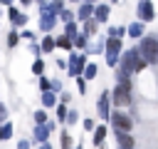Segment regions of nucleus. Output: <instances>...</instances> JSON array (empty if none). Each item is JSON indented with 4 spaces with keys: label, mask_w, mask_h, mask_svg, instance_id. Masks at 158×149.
Segmentation results:
<instances>
[{
    "label": "nucleus",
    "mask_w": 158,
    "mask_h": 149,
    "mask_svg": "<svg viewBox=\"0 0 158 149\" xmlns=\"http://www.w3.org/2000/svg\"><path fill=\"white\" fill-rule=\"evenodd\" d=\"M123 35H126V27H121V25H118V27H116V25L109 27V37H123Z\"/></svg>",
    "instance_id": "27"
},
{
    "label": "nucleus",
    "mask_w": 158,
    "mask_h": 149,
    "mask_svg": "<svg viewBox=\"0 0 158 149\" xmlns=\"http://www.w3.org/2000/svg\"><path fill=\"white\" fill-rule=\"evenodd\" d=\"M86 52H72L69 55V62H67V70H69V74L72 77H79V74H84V67H86Z\"/></svg>",
    "instance_id": "4"
},
{
    "label": "nucleus",
    "mask_w": 158,
    "mask_h": 149,
    "mask_svg": "<svg viewBox=\"0 0 158 149\" xmlns=\"http://www.w3.org/2000/svg\"><path fill=\"white\" fill-rule=\"evenodd\" d=\"M47 137H49V129H47V124H35V139L42 144V142H47Z\"/></svg>",
    "instance_id": "19"
},
{
    "label": "nucleus",
    "mask_w": 158,
    "mask_h": 149,
    "mask_svg": "<svg viewBox=\"0 0 158 149\" xmlns=\"http://www.w3.org/2000/svg\"><path fill=\"white\" fill-rule=\"evenodd\" d=\"M42 104H44V107H54V104H57V94H54L52 89H49V92H42Z\"/></svg>",
    "instance_id": "23"
},
{
    "label": "nucleus",
    "mask_w": 158,
    "mask_h": 149,
    "mask_svg": "<svg viewBox=\"0 0 158 149\" xmlns=\"http://www.w3.org/2000/svg\"><path fill=\"white\" fill-rule=\"evenodd\" d=\"M59 139H62V149H72V137H69L67 132H62Z\"/></svg>",
    "instance_id": "32"
},
{
    "label": "nucleus",
    "mask_w": 158,
    "mask_h": 149,
    "mask_svg": "<svg viewBox=\"0 0 158 149\" xmlns=\"http://www.w3.org/2000/svg\"><path fill=\"white\" fill-rule=\"evenodd\" d=\"M32 72H35V74H42V72H44V60H42V57H37V60L32 62Z\"/></svg>",
    "instance_id": "28"
},
{
    "label": "nucleus",
    "mask_w": 158,
    "mask_h": 149,
    "mask_svg": "<svg viewBox=\"0 0 158 149\" xmlns=\"http://www.w3.org/2000/svg\"><path fill=\"white\" fill-rule=\"evenodd\" d=\"M67 112H69V109H67V104L62 102V104L57 107V119H59V124H62V122H67Z\"/></svg>",
    "instance_id": "29"
},
{
    "label": "nucleus",
    "mask_w": 158,
    "mask_h": 149,
    "mask_svg": "<svg viewBox=\"0 0 158 149\" xmlns=\"http://www.w3.org/2000/svg\"><path fill=\"white\" fill-rule=\"evenodd\" d=\"M0 5H7L10 7V5H15V0H0Z\"/></svg>",
    "instance_id": "39"
},
{
    "label": "nucleus",
    "mask_w": 158,
    "mask_h": 149,
    "mask_svg": "<svg viewBox=\"0 0 158 149\" xmlns=\"http://www.w3.org/2000/svg\"><path fill=\"white\" fill-rule=\"evenodd\" d=\"M49 119H47V112L44 109H37L35 112V124H47Z\"/></svg>",
    "instance_id": "30"
},
{
    "label": "nucleus",
    "mask_w": 158,
    "mask_h": 149,
    "mask_svg": "<svg viewBox=\"0 0 158 149\" xmlns=\"http://www.w3.org/2000/svg\"><path fill=\"white\" fill-rule=\"evenodd\" d=\"M86 2H94V5H96V2H101V0H86Z\"/></svg>",
    "instance_id": "43"
},
{
    "label": "nucleus",
    "mask_w": 158,
    "mask_h": 149,
    "mask_svg": "<svg viewBox=\"0 0 158 149\" xmlns=\"http://www.w3.org/2000/svg\"><path fill=\"white\" fill-rule=\"evenodd\" d=\"M40 149H52V147H49L47 142H42V144H40Z\"/></svg>",
    "instance_id": "40"
},
{
    "label": "nucleus",
    "mask_w": 158,
    "mask_h": 149,
    "mask_svg": "<svg viewBox=\"0 0 158 149\" xmlns=\"http://www.w3.org/2000/svg\"><path fill=\"white\" fill-rule=\"evenodd\" d=\"M7 17H10V22H12L15 30H22V27L27 25V15H25L17 5H10V7H7Z\"/></svg>",
    "instance_id": "9"
},
{
    "label": "nucleus",
    "mask_w": 158,
    "mask_h": 149,
    "mask_svg": "<svg viewBox=\"0 0 158 149\" xmlns=\"http://www.w3.org/2000/svg\"><path fill=\"white\" fill-rule=\"evenodd\" d=\"M5 119H7V107H5L2 102H0V124H2Z\"/></svg>",
    "instance_id": "35"
},
{
    "label": "nucleus",
    "mask_w": 158,
    "mask_h": 149,
    "mask_svg": "<svg viewBox=\"0 0 158 149\" xmlns=\"http://www.w3.org/2000/svg\"><path fill=\"white\" fill-rule=\"evenodd\" d=\"M17 149H30V142H27V139H20V144H17Z\"/></svg>",
    "instance_id": "37"
},
{
    "label": "nucleus",
    "mask_w": 158,
    "mask_h": 149,
    "mask_svg": "<svg viewBox=\"0 0 158 149\" xmlns=\"http://www.w3.org/2000/svg\"><path fill=\"white\" fill-rule=\"evenodd\" d=\"M79 32H81V30H79V25H77V20H72V22H64V35H67V37H72V40H74Z\"/></svg>",
    "instance_id": "21"
},
{
    "label": "nucleus",
    "mask_w": 158,
    "mask_h": 149,
    "mask_svg": "<svg viewBox=\"0 0 158 149\" xmlns=\"http://www.w3.org/2000/svg\"><path fill=\"white\" fill-rule=\"evenodd\" d=\"M96 109H99V117H101V119H109V117H111V92H109V89H104V92L99 94Z\"/></svg>",
    "instance_id": "8"
},
{
    "label": "nucleus",
    "mask_w": 158,
    "mask_h": 149,
    "mask_svg": "<svg viewBox=\"0 0 158 149\" xmlns=\"http://www.w3.org/2000/svg\"><path fill=\"white\" fill-rule=\"evenodd\" d=\"M104 139H106V124L94 127V144H96V147H101V144H104Z\"/></svg>",
    "instance_id": "20"
},
{
    "label": "nucleus",
    "mask_w": 158,
    "mask_h": 149,
    "mask_svg": "<svg viewBox=\"0 0 158 149\" xmlns=\"http://www.w3.org/2000/svg\"><path fill=\"white\" fill-rule=\"evenodd\" d=\"M10 137H12V124L10 122H2L0 124V142L2 139H10Z\"/></svg>",
    "instance_id": "25"
},
{
    "label": "nucleus",
    "mask_w": 158,
    "mask_h": 149,
    "mask_svg": "<svg viewBox=\"0 0 158 149\" xmlns=\"http://www.w3.org/2000/svg\"><path fill=\"white\" fill-rule=\"evenodd\" d=\"M136 50L146 57L148 65H158V35H143Z\"/></svg>",
    "instance_id": "2"
},
{
    "label": "nucleus",
    "mask_w": 158,
    "mask_h": 149,
    "mask_svg": "<svg viewBox=\"0 0 158 149\" xmlns=\"http://www.w3.org/2000/svg\"><path fill=\"white\" fill-rule=\"evenodd\" d=\"M143 30H146V22L136 20V22H131V25L126 27V35H128L131 40H141V37H143Z\"/></svg>",
    "instance_id": "13"
},
{
    "label": "nucleus",
    "mask_w": 158,
    "mask_h": 149,
    "mask_svg": "<svg viewBox=\"0 0 158 149\" xmlns=\"http://www.w3.org/2000/svg\"><path fill=\"white\" fill-rule=\"evenodd\" d=\"M77 89H79V94H84V92H86V79H84L81 74L77 77Z\"/></svg>",
    "instance_id": "33"
},
{
    "label": "nucleus",
    "mask_w": 158,
    "mask_h": 149,
    "mask_svg": "<svg viewBox=\"0 0 158 149\" xmlns=\"http://www.w3.org/2000/svg\"><path fill=\"white\" fill-rule=\"evenodd\" d=\"M94 2H86V0H81L79 5H77V10H74V15H77V20L79 22H84V20H89V17H94Z\"/></svg>",
    "instance_id": "11"
},
{
    "label": "nucleus",
    "mask_w": 158,
    "mask_h": 149,
    "mask_svg": "<svg viewBox=\"0 0 158 149\" xmlns=\"http://www.w3.org/2000/svg\"><path fill=\"white\" fill-rule=\"evenodd\" d=\"M77 122H79V114H77L74 109H69V112H67V124H77Z\"/></svg>",
    "instance_id": "34"
},
{
    "label": "nucleus",
    "mask_w": 158,
    "mask_h": 149,
    "mask_svg": "<svg viewBox=\"0 0 158 149\" xmlns=\"http://www.w3.org/2000/svg\"><path fill=\"white\" fill-rule=\"evenodd\" d=\"M17 45H20V32L12 27L10 35H7V47H17Z\"/></svg>",
    "instance_id": "26"
},
{
    "label": "nucleus",
    "mask_w": 158,
    "mask_h": 149,
    "mask_svg": "<svg viewBox=\"0 0 158 149\" xmlns=\"http://www.w3.org/2000/svg\"><path fill=\"white\" fill-rule=\"evenodd\" d=\"M72 42H74V47H77L79 52H86V50H89V45H86V42H89V37H86L84 32H79V35H77Z\"/></svg>",
    "instance_id": "17"
},
{
    "label": "nucleus",
    "mask_w": 158,
    "mask_h": 149,
    "mask_svg": "<svg viewBox=\"0 0 158 149\" xmlns=\"http://www.w3.org/2000/svg\"><path fill=\"white\" fill-rule=\"evenodd\" d=\"M121 47H123L121 37H109V40H106V45H104L106 65H109V67H114V70H116V65H118V57H121Z\"/></svg>",
    "instance_id": "3"
},
{
    "label": "nucleus",
    "mask_w": 158,
    "mask_h": 149,
    "mask_svg": "<svg viewBox=\"0 0 158 149\" xmlns=\"http://www.w3.org/2000/svg\"><path fill=\"white\" fill-rule=\"evenodd\" d=\"M133 99H131V89H126V87H121V84H116L114 89H111V104H116V107H128Z\"/></svg>",
    "instance_id": "7"
},
{
    "label": "nucleus",
    "mask_w": 158,
    "mask_h": 149,
    "mask_svg": "<svg viewBox=\"0 0 158 149\" xmlns=\"http://www.w3.org/2000/svg\"><path fill=\"white\" fill-rule=\"evenodd\" d=\"M109 15H111V5L109 2H96V7H94V17L99 20V25H106L109 22Z\"/></svg>",
    "instance_id": "12"
},
{
    "label": "nucleus",
    "mask_w": 158,
    "mask_h": 149,
    "mask_svg": "<svg viewBox=\"0 0 158 149\" xmlns=\"http://www.w3.org/2000/svg\"><path fill=\"white\" fill-rule=\"evenodd\" d=\"M116 144H118V149H133V137H131V132H116Z\"/></svg>",
    "instance_id": "14"
},
{
    "label": "nucleus",
    "mask_w": 158,
    "mask_h": 149,
    "mask_svg": "<svg viewBox=\"0 0 158 149\" xmlns=\"http://www.w3.org/2000/svg\"><path fill=\"white\" fill-rule=\"evenodd\" d=\"M106 2H109V5H116V2H121V0H106Z\"/></svg>",
    "instance_id": "41"
},
{
    "label": "nucleus",
    "mask_w": 158,
    "mask_h": 149,
    "mask_svg": "<svg viewBox=\"0 0 158 149\" xmlns=\"http://www.w3.org/2000/svg\"><path fill=\"white\" fill-rule=\"evenodd\" d=\"M54 42H57V47H59V50H74L72 37H67L64 32H62V35H57V37H54Z\"/></svg>",
    "instance_id": "16"
},
{
    "label": "nucleus",
    "mask_w": 158,
    "mask_h": 149,
    "mask_svg": "<svg viewBox=\"0 0 158 149\" xmlns=\"http://www.w3.org/2000/svg\"><path fill=\"white\" fill-rule=\"evenodd\" d=\"M54 47H57V42H54V37L47 32V35L42 37V42H40V50H42V52H52Z\"/></svg>",
    "instance_id": "18"
},
{
    "label": "nucleus",
    "mask_w": 158,
    "mask_h": 149,
    "mask_svg": "<svg viewBox=\"0 0 158 149\" xmlns=\"http://www.w3.org/2000/svg\"><path fill=\"white\" fill-rule=\"evenodd\" d=\"M40 89H42V92H49V89H52V82H49L44 74H40Z\"/></svg>",
    "instance_id": "31"
},
{
    "label": "nucleus",
    "mask_w": 158,
    "mask_h": 149,
    "mask_svg": "<svg viewBox=\"0 0 158 149\" xmlns=\"http://www.w3.org/2000/svg\"><path fill=\"white\" fill-rule=\"evenodd\" d=\"M109 122H111V127H114V132H131V129H133V119H131L128 114H123V112H118V109H114V112H111V117H109Z\"/></svg>",
    "instance_id": "5"
},
{
    "label": "nucleus",
    "mask_w": 158,
    "mask_h": 149,
    "mask_svg": "<svg viewBox=\"0 0 158 149\" xmlns=\"http://www.w3.org/2000/svg\"><path fill=\"white\" fill-rule=\"evenodd\" d=\"M32 2H35V0H20V7H30Z\"/></svg>",
    "instance_id": "38"
},
{
    "label": "nucleus",
    "mask_w": 158,
    "mask_h": 149,
    "mask_svg": "<svg viewBox=\"0 0 158 149\" xmlns=\"http://www.w3.org/2000/svg\"><path fill=\"white\" fill-rule=\"evenodd\" d=\"M118 67L121 70H126V72H143L146 67H148V62H146V57L133 47V50H126V52H121V57H118Z\"/></svg>",
    "instance_id": "1"
},
{
    "label": "nucleus",
    "mask_w": 158,
    "mask_h": 149,
    "mask_svg": "<svg viewBox=\"0 0 158 149\" xmlns=\"http://www.w3.org/2000/svg\"><path fill=\"white\" fill-rule=\"evenodd\" d=\"M37 22H40V30L47 35V32L54 30V25L59 22V17H57L54 12H49V10H44V12H40V20H37Z\"/></svg>",
    "instance_id": "10"
},
{
    "label": "nucleus",
    "mask_w": 158,
    "mask_h": 149,
    "mask_svg": "<svg viewBox=\"0 0 158 149\" xmlns=\"http://www.w3.org/2000/svg\"><path fill=\"white\" fill-rule=\"evenodd\" d=\"M57 17H59V22H72V20H77V15H74L72 7H62V12H59Z\"/></svg>",
    "instance_id": "22"
},
{
    "label": "nucleus",
    "mask_w": 158,
    "mask_h": 149,
    "mask_svg": "<svg viewBox=\"0 0 158 149\" xmlns=\"http://www.w3.org/2000/svg\"><path fill=\"white\" fill-rule=\"evenodd\" d=\"M77 149H81V147H77Z\"/></svg>",
    "instance_id": "44"
},
{
    "label": "nucleus",
    "mask_w": 158,
    "mask_h": 149,
    "mask_svg": "<svg viewBox=\"0 0 158 149\" xmlns=\"http://www.w3.org/2000/svg\"><path fill=\"white\" fill-rule=\"evenodd\" d=\"M79 25H81V32H84L86 37H91V35L99 32V20H96V17H89V20H84V22H79Z\"/></svg>",
    "instance_id": "15"
},
{
    "label": "nucleus",
    "mask_w": 158,
    "mask_h": 149,
    "mask_svg": "<svg viewBox=\"0 0 158 149\" xmlns=\"http://www.w3.org/2000/svg\"><path fill=\"white\" fill-rule=\"evenodd\" d=\"M153 17H156L153 2H151V0H138V5H136V20H141V22H153Z\"/></svg>",
    "instance_id": "6"
},
{
    "label": "nucleus",
    "mask_w": 158,
    "mask_h": 149,
    "mask_svg": "<svg viewBox=\"0 0 158 149\" xmlns=\"http://www.w3.org/2000/svg\"><path fill=\"white\" fill-rule=\"evenodd\" d=\"M67 2H72V5H79V2H81V0H67Z\"/></svg>",
    "instance_id": "42"
},
{
    "label": "nucleus",
    "mask_w": 158,
    "mask_h": 149,
    "mask_svg": "<svg viewBox=\"0 0 158 149\" xmlns=\"http://www.w3.org/2000/svg\"><path fill=\"white\" fill-rule=\"evenodd\" d=\"M94 127H96V124H94V119H84V129H89V132H94Z\"/></svg>",
    "instance_id": "36"
},
{
    "label": "nucleus",
    "mask_w": 158,
    "mask_h": 149,
    "mask_svg": "<svg viewBox=\"0 0 158 149\" xmlns=\"http://www.w3.org/2000/svg\"><path fill=\"white\" fill-rule=\"evenodd\" d=\"M96 72H99V70H96V65H94V62H86V67H84V74H81V77H84V79H94V77H96Z\"/></svg>",
    "instance_id": "24"
}]
</instances>
